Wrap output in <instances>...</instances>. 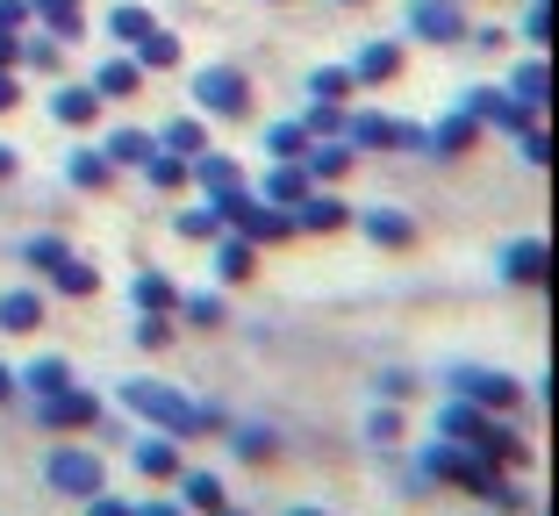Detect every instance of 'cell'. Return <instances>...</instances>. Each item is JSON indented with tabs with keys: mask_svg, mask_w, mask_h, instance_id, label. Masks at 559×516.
Masks as SVG:
<instances>
[{
	"mask_svg": "<svg viewBox=\"0 0 559 516\" xmlns=\"http://www.w3.org/2000/svg\"><path fill=\"white\" fill-rule=\"evenodd\" d=\"M430 481H452V488H466V495L495 502V509H531V495L502 467H495V459L452 445V437H430V445H424V459H416V473H409V495H424Z\"/></svg>",
	"mask_w": 559,
	"mask_h": 516,
	"instance_id": "6da1fadb",
	"label": "cell"
},
{
	"mask_svg": "<svg viewBox=\"0 0 559 516\" xmlns=\"http://www.w3.org/2000/svg\"><path fill=\"white\" fill-rule=\"evenodd\" d=\"M438 437H452V445L495 459L502 473H524L531 467V437H516L502 417H488V409H474V401H452V409L438 417Z\"/></svg>",
	"mask_w": 559,
	"mask_h": 516,
	"instance_id": "7a4b0ae2",
	"label": "cell"
},
{
	"mask_svg": "<svg viewBox=\"0 0 559 516\" xmlns=\"http://www.w3.org/2000/svg\"><path fill=\"white\" fill-rule=\"evenodd\" d=\"M122 409L144 417V423H158V431H173V437H215V431H230L223 409L187 401V395H173V387H158V381H130V387H122Z\"/></svg>",
	"mask_w": 559,
	"mask_h": 516,
	"instance_id": "3957f363",
	"label": "cell"
},
{
	"mask_svg": "<svg viewBox=\"0 0 559 516\" xmlns=\"http://www.w3.org/2000/svg\"><path fill=\"white\" fill-rule=\"evenodd\" d=\"M209 208H215V223H223V230L251 237V244H287V237H295V216H287V208H273V201H259L245 180L223 187V194H209Z\"/></svg>",
	"mask_w": 559,
	"mask_h": 516,
	"instance_id": "277c9868",
	"label": "cell"
},
{
	"mask_svg": "<svg viewBox=\"0 0 559 516\" xmlns=\"http://www.w3.org/2000/svg\"><path fill=\"white\" fill-rule=\"evenodd\" d=\"M345 144L352 151H424V122H402V116H380V108H359V116H345Z\"/></svg>",
	"mask_w": 559,
	"mask_h": 516,
	"instance_id": "5b68a950",
	"label": "cell"
},
{
	"mask_svg": "<svg viewBox=\"0 0 559 516\" xmlns=\"http://www.w3.org/2000/svg\"><path fill=\"white\" fill-rule=\"evenodd\" d=\"M452 401H474L488 417H510V409H524V381H510V373H495V367H460L452 373Z\"/></svg>",
	"mask_w": 559,
	"mask_h": 516,
	"instance_id": "8992f818",
	"label": "cell"
},
{
	"mask_svg": "<svg viewBox=\"0 0 559 516\" xmlns=\"http://www.w3.org/2000/svg\"><path fill=\"white\" fill-rule=\"evenodd\" d=\"M194 108H201V116H223V122H245L251 116V80L230 72V65L194 72Z\"/></svg>",
	"mask_w": 559,
	"mask_h": 516,
	"instance_id": "52a82bcc",
	"label": "cell"
},
{
	"mask_svg": "<svg viewBox=\"0 0 559 516\" xmlns=\"http://www.w3.org/2000/svg\"><path fill=\"white\" fill-rule=\"evenodd\" d=\"M44 481L58 488V495H72V502H86V495H100V488H108V473H100V459L86 445H58L44 459Z\"/></svg>",
	"mask_w": 559,
	"mask_h": 516,
	"instance_id": "ba28073f",
	"label": "cell"
},
{
	"mask_svg": "<svg viewBox=\"0 0 559 516\" xmlns=\"http://www.w3.org/2000/svg\"><path fill=\"white\" fill-rule=\"evenodd\" d=\"M36 423H44V431H100V395H86V387L72 381V387L36 401Z\"/></svg>",
	"mask_w": 559,
	"mask_h": 516,
	"instance_id": "9c48e42d",
	"label": "cell"
},
{
	"mask_svg": "<svg viewBox=\"0 0 559 516\" xmlns=\"http://www.w3.org/2000/svg\"><path fill=\"white\" fill-rule=\"evenodd\" d=\"M466 116L480 122V130H510V136H524V130H538V108H524V100H510L502 94V86H474V94H466Z\"/></svg>",
	"mask_w": 559,
	"mask_h": 516,
	"instance_id": "30bf717a",
	"label": "cell"
},
{
	"mask_svg": "<svg viewBox=\"0 0 559 516\" xmlns=\"http://www.w3.org/2000/svg\"><path fill=\"white\" fill-rule=\"evenodd\" d=\"M409 29L424 36V44H466V8L460 0H409Z\"/></svg>",
	"mask_w": 559,
	"mask_h": 516,
	"instance_id": "8fae6325",
	"label": "cell"
},
{
	"mask_svg": "<svg viewBox=\"0 0 559 516\" xmlns=\"http://www.w3.org/2000/svg\"><path fill=\"white\" fill-rule=\"evenodd\" d=\"M352 80L359 86H395L402 80V44H359V58H352Z\"/></svg>",
	"mask_w": 559,
	"mask_h": 516,
	"instance_id": "7c38bea8",
	"label": "cell"
},
{
	"mask_svg": "<svg viewBox=\"0 0 559 516\" xmlns=\"http://www.w3.org/2000/svg\"><path fill=\"white\" fill-rule=\"evenodd\" d=\"M359 230L373 237L380 251H416V223L402 208H359Z\"/></svg>",
	"mask_w": 559,
	"mask_h": 516,
	"instance_id": "4fadbf2b",
	"label": "cell"
},
{
	"mask_svg": "<svg viewBox=\"0 0 559 516\" xmlns=\"http://www.w3.org/2000/svg\"><path fill=\"white\" fill-rule=\"evenodd\" d=\"M245 180V166H237L230 151H194L187 158V187H201V194H223V187Z\"/></svg>",
	"mask_w": 559,
	"mask_h": 516,
	"instance_id": "5bb4252c",
	"label": "cell"
},
{
	"mask_svg": "<svg viewBox=\"0 0 559 516\" xmlns=\"http://www.w3.org/2000/svg\"><path fill=\"white\" fill-rule=\"evenodd\" d=\"M66 180L80 187V194H108V187H116V166H108V151H94V144H72V158H66Z\"/></svg>",
	"mask_w": 559,
	"mask_h": 516,
	"instance_id": "9a60e30c",
	"label": "cell"
},
{
	"mask_svg": "<svg viewBox=\"0 0 559 516\" xmlns=\"http://www.w3.org/2000/svg\"><path fill=\"white\" fill-rule=\"evenodd\" d=\"M545 259H552L545 237H524V244L502 251V280H510V287H545Z\"/></svg>",
	"mask_w": 559,
	"mask_h": 516,
	"instance_id": "2e32d148",
	"label": "cell"
},
{
	"mask_svg": "<svg viewBox=\"0 0 559 516\" xmlns=\"http://www.w3.org/2000/svg\"><path fill=\"white\" fill-rule=\"evenodd\" d=\"M251 273H259V244H251V237H237V230H223L215 237V280H251Z\"/></svg>",
	"mask_w": 559,
	"mask_h": 516,
	"instance_id": "e0dca14e",
	"label": "cell"
},
{
	"mask_svg": "<svg viewBox=\"0 0 559 516\" xmlns=\"http://www.w3.org/2000/svg\"><path fill=\"white\" fill-rule=\"evenodd\" d=\"M474 144H480V122L466 116V108H460V116H444L438 130H424V151H438V158H466Z\"/></svg>",
	"mask_w": 559,
	"mask_h": 516,
	"instance_id": "ac0fdd59",
	"label": "cell"
},
{
	"mask_svg": "<svg viewBox=\"0 0 559 516\" xmlns=\"http://www.w3.org/2000/svg\"><path fill=\"white\" fill-rule=\"evenodd\" d=\"M29 22H44L58 44H80L86 36V8L80 0H29Z\"/></svg>",
	"mask_w": 559,
	"mask_h": 516,
	"instance_id": "d6986e66",
	"label": "cell"
},
{
	"mask_svg": "<svg viewBox=\"0 0 559 516\" xmlns=\"http://www.w3.org/2000/svg\"><path fill=\"white\" fill-rule=\"evenodd\" d=\"M309 194H316L309 166H273V172H265V194H259V201H273V208H287V216H295Z\"/></svg>",
	"mask_w": 559,
	"mask_h": 516,
	"instance_id": "ffe728a7",
	"label": "cell"
},
{
	"mask_svg": "<svg viewBox=\"0 0 559 516\" xmlns=\"http://www.w3.org/2000/svg\"><path fill=\"white\" fill-rule=\"evenodd\" d=\"M510 100H524V108H545V94H552V65H545V50H531L524 65L510 72V86H502Z\"/></svg>",
	"mask_w": 559,
	"mask_h": 516,
	"instance_id": "44dd1931",
	"label": "cell"
},
{
	"mask_svg": "<svg viewBox=\"0 0 559 516\" xmlns=\"http://www.w3.org/2000/svg\"><path fill=\"white\" fill-rule=\"evenodd\" d=\"M223 437H230V452L245 459V467H265V459H280V431H273V423H230Z\"/></svg>",
	"mask_w": 559,
	"mask_h": 516,
	"instance_id": "7402d4cb",
	"label": "cell"
},
{
	"mask_svg": "<svg viewBox=\"0 0 559 516\" xmlns=\"http://www.w3.org/2000/svg\"><path fill=\"white\" fill-rule=\"evenodd\" d=\"M301 166H309V180H316V187H330V180H345V172L359 166V151L337 136V144H309V151H301Z\"/></svg>",
	"mask_w": 559,
	"mask_h": 516,
	"instance_id": "603a6c76",
	"label": "cell"
},
{
	"mask_svg": "<svg viewBox=\"0 0 559 516\" xmlns=\"http://www.w3.org/2000/svg\"><path fill=\"white\" fill-rule=\"evenodd\" d=\"M130 301H136V316H173V309H180V287L165 280V273H136Z\"/></svg>",
	"mask_w": 559,
	"mask_h": 516,
	"instance_id": "cb8c5ba5",
	"label": "cell"
},
{
	"mask_svg": "<svg viewBox=\"0 0 559 516\" xmlns=\"http://www.w3.org/2000/svg\"><path fill=\"white\" fill-rule=\"evenodd\" d=\"M50 116H58V122H66V130H86V122H94L100 116V94H94V86H58V94H50Z\"/></svg>",
	"mask_w": 559,
	"mask_h": 516,
	"instance_id": "d4e9b609",
	"label": "cell"
},
{
	"mask_svg": "<svg viewBox=\"0 0 559 516\" xmlns=\"http://www.w3.org/2000/svg\"><path fill=\"white\" fill-rule=\"evenodd\" d=\"M94 94H100V100H130V94H144V65H136V58H108V65L94 72Z\"/></svg>",
	"mask_w": 559,
	"mask_h": 516,
	"instance_id": "484cf974",
	"label": "cell"
},
{
	"mask_svg": "<svg viewBox=\"0 0 559 516\" xmlns=\"http://www.w3.org/2000/svg\"><path fill=\"white\" fill-rule=\"evenodd\" d=\"M130 459H136V473H151V481H180V452H173V437H136Z\"/></svg>",
	"mask_w": 559,
	"mask_h": 516,
	"instance_id": "4316f807",
	"label": "cell"
},
{
	"mask_svg": "<svg viewBox=\"0 0 559 516\" xmlns=\"http://www.w3.org/2000/svg\"><path fill=\"white\" fill-rule=\"evenodd\" d=\"M345 223H352V208H345V201H330V194H309V201L295 208V230H316V237L345 230Z\"/></svg>",
	"mask_w": 559,
	"mask_h": 516,
	"instance_id": "83f0119b",
	"label": "cell"
},
{
	"mask_svg": "<svg viewBox=\"0 0 559 516\" xmlns=\"http://www.w3.org/2000/svg\"><path fill=\"white\" fill-rule=\"evenodd\" d=\"M100 151H108V166H136V172H144V158H151V151H158V136H151V130H136V122H130V130H116V136H108V144H100Z\"/></svg>",
	"mask_w": 559,
	"mask_h": 516,
	"instance_id": "f1b7e54d",
	"label": "cell"
},
{
	"mask_svg": "<svg viewBox=\"0 0 559 516\" xmlns=\"http://www.w3.org/2000/svg\"><path fill=\"white\" fill-rule=\"evenodd\" d=\"M130 58H136L144 72H165V65H180V36H173V29H144V36L130 44Z\"/></svg>",
	"mask_w": 559,
	"mask_h": 516,
	"instance_id": "f546056e",
	"label": "cell"
},
{
	"mask_svg": "<svg viewBox=\"0 0 559 516\" xmlns=\"http://www.w3.org/2000/svg\"><path fill=\"white\" fill-rule=\"evenodd\" d=\"M50 287H58V295H72V301H86L100 287V273L86 266L80 251H66V259H58V266H50Z\"/></svg>",
	"mask_w": 559,
	"mask_h": 516,
	"instance_id": "4dcf8cb0",
	"label": "cell"
},
{
	"mask_svg": "<svg viewBox=\"0 0 559 516\" xmlns=\"http://www.w3.org/2000/svg\"><path fill=\"white\" fill-rule=\"evenodd\" d=\"M158 151H173V158H194V151H209V122L201 116H173L158 136Z\"/></svg>",
	"mask_w": 559,
	"mask_h": 516,
	"instance_id": "1f68e13d",
	"label": "cell"
},
{
	"mask_svg": "<svg viewBox=\"0 0 559 516\" xmlns=\"http://www.w3.org/2000/svg\"><path fill=\"white\" fill-rule=\"evenodd\" d=\"M36 323H44V295H36V287L0 295V331H36Z\"/></svg>",
	"mask_w": 559,
	"mask_h": 516,
	"instance_id": "d6a6232c",
	"label": "cell"
},
{
	"mask_svg": "<svg viewBox=\"0 0 559 516\" xmlns=\"http://www.w3.org/2000/svg\"><path fill=\"white\" fill-rule=\"evenodd\" d=\"M345 116L352 108H337V100H309V108H301V130H309L316 144H337V136H345Z\"/></svg>",
	"mask_w": 559,
	"mask_h": 516,
	"instance_id": "836d02e7",
	"label": "cell"
},
{
	"mask_svg": "<svg viewBox=\"0 0 559 516\" xmlns=\"http://www.w3.org/2000/svg\"><path fill=\"white\" fill-rule=\"evenodd\" d=\"M352 94H359L352 65H316V72H309V100H337V108H345Z\"/></svg>",
	"mask_w": 559,
	"mask_h": 516,
	"instance_id": "e575fe53",
	"label": "cell"
},
{
	"mask_svg": "<svg viewBox=\"0 0 559 516\" xmlns=\"http://www.w3.org/2000/svg\"><path fill=\"white\" fill-rule=\"evenodd\" d=\"M316 136L301 130V122H273V130H265V151H273V166H301V151H309Z\"/></svg>",
	"mask_w": 559,
	"mask_h": 516,
	"instance_id": "d590c367",
	"label": "cell"
},
{
	"mask_svg": "<svg viewBox=\"0 0 559 516\" xmlns=\"http://www.w3.org/2000/svg\"><path fill=\"white\" fill-rule=\"evenodd\" d=\"M15 381L29 387L36 401H44V395H58V387H72V367H66V359H36V367H22Z\"/></svg>",
	"mask_w": 559,
	"mask_h": 516,
	"instance_id": "8d00e7d4",
	"label": "cell"
},
{
	"mask_svg": "<svg viewBox=\"0 0 559 516\" xmlns=\"http://www.w3.org/2000/svg\"><path fill=\"white\" fill-rule=\"evenodd\" d=\"M180 509H201V516H215V509H223V481H215V473H187L180 467Z\"/></svg>",
	"mask_w": 559,
	"mask_h": 516,
	"instance_id": "74e56055",
	"label": "cell"
},
{
	"mask_svg": "<svg viewBox=\"0 0 559 516\" xmlns=\"http://www.w3.org/2000/svg\"><path fill=\"white\" fill-rule=\"evenodd\" d=\"M144 180L158 187V194H187V158H173V151H151V158H144Z\"/></svg>",
	"mask_w": 559,
	"mask_h": 516,
	"instance_id": "f35d334b",
	"label": "cell"
},
{
	"mask_svg": "<svg viewBox=\"0 0 559 516\" xmlns=\"http://www.w3.org/2000/svg\"><path fill=\"white\" fill-rule=\"evenodd\" d=\"M173 230H180L187 244H215V237H223V223H215L209 201H194V208H180V216H173Z\"/></svg>",
	"mask_w": 559,
	"mask_h": 516,
	"instance_id": "ab89813d",
	"label": "cell"
},
{
	"mask_svg": "<svg viewBox=\"0 0 559 516\" xmlns=\"http://www.w3.org/2000/svg\"><path fill=\"white\" fill-rule=\"evenodd\" d=\"M108 29H116V44H122V50H130L144 29H158V15H151V8H136V0H122L116 15H108Z\"/></svg>",
	"mask_w": 559,
	"mask_h": 516,
	"instance_id": "60d3db41",
	"label": "cell"
},
{
	"mask_svg": "<svg viewBox=\"0 0 559 516\" xmlns=\"http://www.w3.org/2000/svg\"><path fill=\"white\" fill-rule=\"evenodd\" d=\"M173 316H187L194 331H215V323H223V295H180V309H173Z\"/></svg>",
	"mask_w": 559,
	"mask_h": 516,
	"instance_id": "b9f144b4",
	"label": "cell"
},
{
	"mask_svg": "<svg viewBox=\"0 0 559 516\" xmlns=\"http://www.w3.org/2000/svg\"><path fill=\"white\" fill-rule=\"evenodd\" d=\"M366 437H373V445H395L402 437V401H380L373 417H366Z\"/></svg>",
	"mask_w": 559,
	"mask_h": 516,
	"instance_id": "7bdbcfd3",
	"label": "cell"
},
{
	"mask_svg": "<svg viewBox=\"0 0 559 516\" xmlns=\"http://www.w3.org/2000/svg\"><path fill=\"white\" fill-rule=\"evenodd\" d=\"M173 331H180V323H173V316H136V345H144V351H165V345H173Z\"/></svg>",
	"mask_w": 559,
	"mask_h": 516,
	"instance_id": "ee69618b",
	"label": "cell"
},
{
	"mask_svg": "<svg viewBox=\"0 0 559 516\" xmlns=\"http://www.w3.org/2000/svg\"><path fill=\"white\" fill-rule=\"evenodd\" d=\"M66 251H72L66 237H29V244H22V259H29L36 273H50V266H58V259H66Z\"/></svg>",
	"mask_w": 559,
	"mask_h": 516,
	"instance_id": "f6af8a7d",
	"label": "cell"
},
{
	"mask_svg": "<svg viewBox=\"0 0 559 516\" xmlns=\"http://www.w3.org/2000/svg\"><path fill=\"white\" fill-rule=\"evenodd\" d=\"M416 387H424V381H416V373H402V367L380 373V401H416Z\"/></svg>",
	"mask_w": 559,
	"mask_h": 516,
	"instance_id": "bcb514c9",
	"label": "cell"
},
{
	"mask_svg": "<svg viewBox=\"0 0 559 516\" xmlns=\"http://www.w3.org/2000/svg\"><path fill=\"white\" fill-rule=\"evenodd\" d=\"M524 36H531V50H545V36H552V0H531V15H524Z\"/></svg>",
	"mask_w": 559,
	"mask_h": 516,
	"instance_id": "7dc6e473",
	"label": "cell"
},
{
	"mask_svg": "<svg viewBox=\"0 0 559 516\" xmlns=\"http://www.w3.org/2000/svg\"><path fill=\"white\" fill-rule=\"evenodd\" d=\"M22 65H29V72H58V36H44V44H22Z\"/></svg>",
	"mask_w": 559,
	"mask_h": 516,
	"instance_id": "c3c4849f",
	"label": "cell"
},
{
	"mask_svg": "<svg viewBox=\"0 0 559 516\" xmlns=\"http://www.w3.org/2000/svg\"><path fill=\"white\" fill-rule=\"evenodd\" d=\"M516 151H524V166H545V158H552V144H545V130H524V136H516Z\"/></svg>",
	"mask_w": 559,
	"mask_h": 516,
	"instance_id": "681fc988",
	"label": "cell"
},
{
	"mask_svg": "<svg viewBox=\"0 0 559 516\" xmlns=\"http://www.w3.org/2000/svg\"><path fill=\"white\" fill-rule=\"evenodd\" d=\"M22 65V29H0V72Z\"/></svg>",
	"mask_w": 559,
	"mask_h": 516,
	"instance_id": "f907efd6",
	"label": "cell"
},
{
	"mask_svg": "<svg viewBox=\"0 0 559 516\" xmlns=\"http://www.w3.org/2000/svg\"><path fill=\"white\" fill-rule=\"evenodd\" d=\"M0 29H29V0H0Z\"/></svg>",
	"mask_w": 559,
	"mask_h": 516,
	"instance_id": "816d5d0a",
	"label": "cell"
},
{
	"mask_svg": "<svg viewBox=\"0 0 559 516\" xmlns=\"http://www.w3.org/2000/svg\"><path fill=\"white\" fill-rule=\"evenodd\" d=\"M136 502H116V495H86V516H130Z\"/></svg>",
	"mask_w": 559,
	"mask_h": 516,
	"instance_id": "f5cc1de1",
	"label": "cell"
},
{
	"mask_svg": "<svg viewBox=\"0 0 559 516\" xmlns=\"http://www.w3.org/2000/svg\"><path fill=\"white\" fill-rule=\"evenodd\" d=\"M15 100H22V86H15V72H0V116H15Z\"/></svg>",
	"mask_w": 559,
	"mask_h": 516,
	"instance_id": "db71d44e",
	"label": "cell"
},
{
	"mask_svg": "<svg viewBox=\"0 0 559 516\" xmlns=\"http://www.w3.org/2000/svg\"><path fill=\"white\" fill-rule=\"evenodd\" d=\"M130 516H187V509H180V502H136Z\"/></svg>",
	"mask_w": 559,
	"mask_h": 516,
	"instance_id": "11a10c76",
	"label": "cell"
},
{
	"mask_svg": "<svg viewBox=\"0 0 559 516\" xmlns=\"http://www.w3.org/2000/svg\"><path fill=\"white\" fill-rule=\"evenodd\" d=\"M15 387H22V381H15V373H8V367H0V409L15 401Z\"/></svg>",
	"mask_w": 559,
	"mask_h": 516,
	"instance_id": "9f6ffc18",
	"label": "cell"
},
{
	"mask_svg": "<svg viewBox=\"0 0 559 516\" xmlns=\"http://www.w3.org/2000/svg\"><path fill=\"white\" fill-rule=\"evenodd\" d=\"M0 180H15V144H0Z\"/></svg>",
	"mask_w": 559,
	"mask_h": 516,
	"instance_id": "6f0895ef",
	"label": "cell"
},
{
	"mask_svg": "<svg viewBox=\"0 0 559 516\" xmlns=\"http://www.w3.org/2000/svg\"><path fill=\"white\" fill-rule=\"evenodd\" d=\"M287 516H323V509H309V502H295V509H287Z\"/></svg>",
	"mask_w": 559,
	"mask_h": 516,
	"instance_id": "680465c9",
	"label": "cell"
},
{
	"mask_svg": "<svg viewBox=\"0 0 559 516\" xmlns=\"http://www.w3.org/2000/svg\"><path fill=\"white\" fill-rule=\"evenodd\" d=\"M215 516H251V509H230V502H223V509H215Z\"/></svg>",
	"mask_w": 559,
	"mask_h": 516,
	"instance_id": "91938a15",
	"label": "cell"
}]
</instances>
